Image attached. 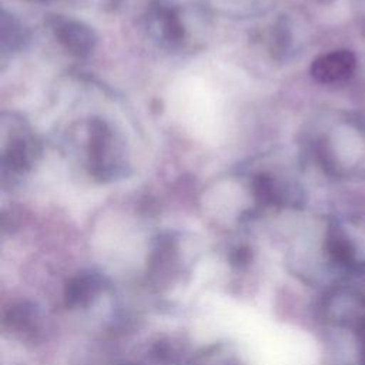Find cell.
Listing matches in <instances>:
<instances>
[{
  "label": "cell",
  "mask_w": 365,
  "mask_h": 365,
  "mask_svg": "<svg viewBox=\"0 0 365 365\" xmlns=\"http://www.w3.org/2000/svg\"><path fill=\"white\" fill-rule=\"evenodd\" d=\"M178 241L165 234L155 241L145 268V282L155 291L167 289L185 272Z\"/></svg>",
  "instance_id": "cell-1"
},
{
  "label": "cell",
  "mask_w": 365,
  "mask_h": 365,
  "mask_svg": "<svg viewBox=\"0 0 365 365\" xmlns=\"http://www.w3.org/2000/svg\"><path fill=\"white\" fill-rule=\"evenodd\" d=\"M111 287V281L104 272L97 269L80 271L64 285V304L68 309L87 308Z\"/></svg>",
  "instance_id": "cell-2"
},
{
  "label": "cell",
  "mask_w": 365,
  "mask_h": 365,
  "mask_svg": "<svg viewBox=\"0 0 365 365\" xmlns=\"http://www.w3.org/2000/svg\"><path fill=\"white\" fill-rule=\"evenodd\" d=\"M3 329L21 342L38 341L43 331L40 307L31 301H20L11 305L3 317Z\"/></svg>",
  "instance_id": "cell-3"
},
{
  "label": "cell",
  "mask_w": 365,
  "mask_h": 365,
  "mask_svg": "<svg viewBox=\"0 0 365 365\" xmlns=\"http://www.w3.org/2000/svg\"><path fill=\"white\" fill-rule=\"evenodd\" d=\"M356 57L349 50H334L319 56L311 64V76L321 84H339L352 77Z\"/></svg>",
  "instance_id": "cell-4"
},
{
  "label": "cell",
  "mask_w": 365,
  "mask_h": 365,
  "mask_svg": "<svg viewBox=\"0 0 365 365\" xmlns=\"http://www.w3.org/2000/svg\"><path fill=\"white\" fill-rule=\"evenodd\" d=\"M56 36L64 47L77 56L88 54L96 43L94 33L83 23L64 20L56 26Z\"/></svg>",
  "instance_id": "cell-5"
},
{
  "label": "cell",
  "mask_w": 365,
  "mask_h": 365,
  "mask_svg": "<svg viewBox=\"0 0 365 365\" xmlns=\"http://www.w3.org/2000/svg\"><path fill=\"white\" fill-rule=\"evenodd\" d=\"M187 365H248V362L232 344L214 342L192 354Z\"/></svg>",
  "instance_id": "cell-6"
},
{
  "label": "cell",
  "mask_w": 365,
  "mask_h": 365,
  "mask_svg": "<svg viewBox=\"0 0 365 365\" xmlns=\"http://www.w3.org/2000/svg\"><path fill=\"white\" fill-rule=\"evenodd\" d=\"M228 261H230L231 267H234L237 269H244L252 261V250L247 245H238L231 250V252L228 255Z\"/></svg>",
  "instance_id": "cell-7"
},
{
  "label": "cell",
  "mask_w": 365,
  "mask_h": 365,
  "mask_svg": "<svg viewBox=\"0 0 365 365\" xmlns=\"http://www.w3.org/2000/svg\"><path fill=\"white\" fill-rule=\"evenodd\" d=\"M118 365H140V364H134V362H124V364H118Z\"/></svg>",
  "instance_id": "cell-8"
}]
</instances>
